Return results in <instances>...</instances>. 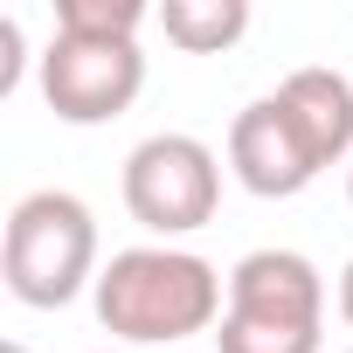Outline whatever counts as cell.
Returning a JSON list of instances; mask_svg holds the SVG:
<instances>
[{"label": "cell", "instance_id": "9c48e42d", "mask_svg": "<svg viewBox=\"0 0 353 353\" xmlns=\"http://www.w3.org/2000/svg\"><path fill=\"white\" fill-rule=\"evenodd\" d=\"M325 325H284V319H243L222 312L215 325V353H319Z\"/></svg>", "mask_w": 353, "mask_h": 353}, {"label": "cell", "instance_id": "7a4b0ae2", "mask_svg": "<svg viewBox=\"0 0 353 353\" xmlns=\"http://www.w3.org/2000/svg\"><path fill=\"white\" fill-rule=\"evenodd\" d=\"M0 277L35 312L70 305L83 284H97V215L63 188L21 194L8 215V243H0Z\"/></svg>", "mask_w": 353, "mask_h": 353}, {"label": "cell", "instance_id": "9a60e30c", "mask_svg": "<svg viewBox=\"0 0 353 353\" xmlns=\"http://www.w3.org/2000/svg\"><path fill=\"white\" fill-rule=\"evenodd\" d=\"M346 353H353V346H346Z\"/></svg>", "mask_w": 353, "mask_h": 353}, {"label": "cell", "instance_id": "8992f818", "mask_svg": "<svg viewBox=\"0 0 353 353\" xmlns=\"http://www.w3.org/2000/svg\"><path fill=\"white\" fill-rule=\"evenodd\" d=\"M229 312L284 319V325H325V277L298 250H250L229 270Z\"/></svg>", "mask_w": 353, "mask_h": 353}, {"label": "cell", "instance_id": "277c9868", "mask_svg": "<svg viewBox=\"0 0 353 353\" xmlns=\"http://www.w3.org/2000/svg\"><path fill=\"white\" fill-rule=\"evenodd\" d=\"M145 90V56L139 42H90V35H56L42 49V97L63 125H111L132 111Z\"/></svg>", "mask_w": 353, "mask_h": 353}, {"label": "cell", "instance_id": "5bb4252c", "mask_svg": "<svg viewBox=\"0 0 353 353\" xmlns=\"http://www.w3.org/2000/svg\"><path fill=\"white\" fill-rule=\"evenodd\" d=\"M346 201H353V166H346Z\"/></svg>", "mask_w": 353, "mask_h": 353}, {"label": "cell", "instance_id": "8fae6325", "mask_svg": "<svg viewBox=\"0 0 353 353\" xmlns=\"http://www.w3.org/2000/svg\"><path fill=\"white\" fill-rule=\"evenodd\" d=\"M14 83H21V21L0 14V97H8Z\"/></svg>", "mask_w": 353, "mask_h": 353}, {"label": "cell", "instance_id": "30bf717a", "mask_svg": "<svg viewBox=\"0 0 353 353\" xmlns=\"http://www.w3.org/2000/svg\"><path fill=\"white\" fill-rule=\"evenodd\" d=\"M145 8L139 0H56V35H90V42H139Z\"/></svg>", "mask_w": 353, "mask_h": 353}, {"label": "cell", "instance_id": "7c38bea8", "mask_svg": "<svg viewBox=\"0 0 353 353\" xmlns=\"http://www.w3.org/2000/svg\"><path fill=\"white\" fill-rule=\"evenodd\" d=\"M339 319L353 325V256H346V270H339Z\"/></svg>", "mask_w": 353, "mask_h": 353}, {"label": "cell", "instance_id": "ba28073f", "mask_svg": "<svg viewBox=\"0 0 353 353\" xmlns=\"http://www.w3.org/2000/svg\"><path fill=\"white\" fill-rule=\"evenodd\" d=\"M152 21L166 28L173 49H188V56H215V49L243 42V28H250V0H166Z\"/></svg>", "mask_w": 353, "mask_h": 353}, {"label": "cell", "instance_id": "3957f363", "mask_svg": "<svg viewBox=\"0 0 353 353\" xmlns=\"http://www.w3.org/2000/svg\"><path fill=\"white\" fill-rule=\"evenodd\" d=\"M125 208L152 236H194L222 208V159L194 132H152L125 152Z\"/></svg>", "mask_w": 353, "mask_h": 353}, {"label": "cell", "instance_id": "6da1fadb", "mask_svg": "<svg viewBox=\"0 0 353 353\" xmlns=\"http://www.w3.org/2000/svg\"><path fill=\"white\" fill-rule=\"evenodd\" d=\"M97 325L125 346H173V339H194L208 325H222V298L229 284L215 277L208 256L194 250H173V243H139V250H118L97 284Z\"/></svg>", "mask_w": 353, "mask_h": 353}, {"label": "cell", "instance_id": "4fadbf2b", "mask_svg": "<svg viewBox=\"0 0 353 353\" xmlns=\"http://www.w3.org/2000/svg\"><path fill=\"white\" fill-rule=\"evenodd\" d=\"M0 353H28V346H21V339H8V346H0Z\"/></svg>", "mask_w": 353, "mask_h": 353}, {"label": "cell", "instance_id": "52a82bcc", "mask_svg": "<svg viewBox=\"0 0 353 353\" xmlns=\"http://www.w3.org/2000/svg\"><path fill=\"white\" fill-rule=\"evenodd\" d=\"M277 104L291 111V125L305 132V145H312L319 166H339L353 152V83L339 70H319V63L312 70H291L277 83Z\"/></svg>", "mask_w": 353, "mask_h": 353}, {"label": "cell", "instance_id": "2e32d148", "mask_svg": "<svg viewBox=\"0 0 353 353\" xmlns=\"http://www.w3.org/2000/svg\"><path fill=\"white\" fill-rule=\"evenodd\" d=\"M111 353H118V346H111Z\"/></svg>", "mask_w": 353, "mask_h": 353}, {"label": "cell", "instance_id": "5b68a950", "mask_svg": "<svg viewBox=\"0 0 353 353\" xmlns=\"http://www.w3.org/2000/svg\"><path fill=\"white\" fill-rule=\"evenodd\" d=\"M229 166H236V181L250 194H263V201H291V194H305L325 173L312 159L305 132L291 125V111L277 104V90L236 111V125H229Z\"/></svg>", "mask_w": 353, "mask_h": 353}]
</instances>
